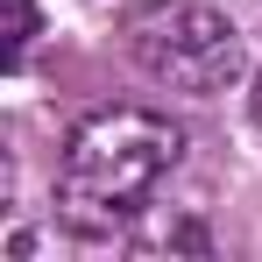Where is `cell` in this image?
<instances>
[{"instance_id": "obj_1", "label": "cell", "mask_w": 262, "mask_h": 262, "mask_svg": "<svg viewBox=\"0 0 262 262\" xmlns=\"http://www.w3.org/2000/svg\"><path fill=\"white\" fill-rule=\"evenodd\" d=\"M184 156V135L170 114H149V106H99L85 114L71 142H64V163H57V206L78 234H114L121 220L177 170Z\"/></svg>"}, {"instance_id": "obj_2", "label": "cell", "mask_w": 262, "mask_h": 262, "mask_svg": "<svg viewBox=\"0 0 262 262\" xmlns=\"http://www.w3.org/2000/svg\"><path fill=\"white\" fill-rule=\"evenodd\" d=\"M128 43H135V64L177 92H227L241 78V29L199 0H163V7L135 14Z\"/></svg>"}, {"instance_id": "obj_3", "label": "cell", "mask_w": 262, "mask_h": 262, "mask_svg": "<svg viewBox=\"0 0 262 262\" xmlns=\"http://www.w3.org/2000/svg\"><path fill=\"white\" fill-rule=\"evenodd\" d=\"M29 36H36V0H14V57L29 50Z\"/></svg>"}, {"instance_id": "obj_4", "label": "cell", "mask_w": 262, "mask_h": 262, "mask_svg": "<svg viewBox=\"0 0 262 262\" xmlns=\"http://www.w3.org/2000/svg\"><path fill=\"white\" fill-rule=\"evenodd\" d=\"M255 121H262V71H255Z\"/></svg>"}]
</instances>
